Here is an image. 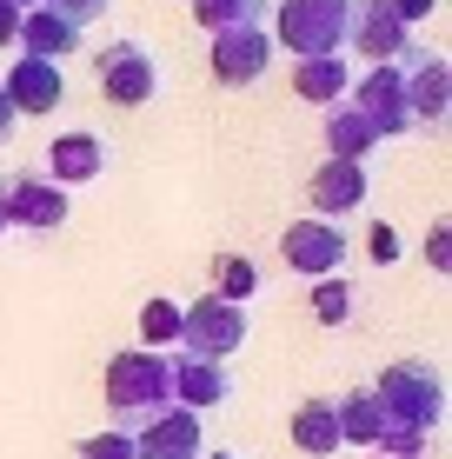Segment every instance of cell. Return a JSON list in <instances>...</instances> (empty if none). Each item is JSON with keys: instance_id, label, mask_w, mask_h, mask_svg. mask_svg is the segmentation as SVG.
Listing matches in <instances>:
<instances>
[{"instance_id": "4316f807", "label": "cell", "mask_w": 452, "mask_h": 459, "mask_svg": "<svg viewBox=\"0 0 452 459\" xmlns=\"http://www.w3.org/2000/svg\"><path fill=\"white\" fill-rule=\"evenodd\" d=\"M40 7H54L60 21H73V27H81V34H87V27L100 21V13L114 7V0H40Z\"/></svg>"}, {"instance_id": "5b68a950", "label": "cell", "mask_w": 452, "mask_h": 459, "mask_svg": "<svg viewBox=\"0 0 452 459\" xmlns=\"http://www.w3.org/2000/svg\"><path fill=\"white\" fill-rule=\"evenodd\" d=\"M93 81L114 107H147L160 93V60H153L147 40H114L93 54Z\"/></svg>"}, {"instance_id": "d4e9b609", "label": "cell", "mask_w": 452, "mask_h": 459, "mask_svg": "<svg viewBox=\"0 0 452 459\" xmlns=\"http://www.w3.org/2000/svg\"><path fill=\"white\" fill-rule=\"evenodd\" d=\"M313 313L326 326H346L353 320V287L346 280H313Z\"/></svg>"}, {"instance_id": "ba28073f", "label": "cell", "mask_w": 452, "mask_h": 459, "mask_svg": "<svg viewBox=\"0 0 452 459\" xmlns=\"http://www.w3.org/2000/svg\"><path fill=\"white\" fill-rule=\"evenodd\" d=\"M346 47H360L372 67H386V60H399V54L413 47V34H406V21L393 13V0H353V13H346Z\"/></svg>"}, {"instance_id": "d6a6232c", "label": "cell", "mask_w": 452, "mask_h": 459, "mask_svg": "<svg viewBox=\"0 0 452 459\" xmlns=\"http://www.w3.org/2000/svg\"><path fill=\"white\" fill-rule=\"evenodd\" d=\"M13 120H21V114H13V100H7V93H0V147H7V140H13Z\"/></svg>"}, {"instance_id": "4dcf8cb0", "label": "cell", "mask_w": 452, "mask_h": 459, "mask_svg": "<svg viewBox=\"0 0 452 459\" xmlns=\"http://www.w3.org/2000/svg\"><path fill=\"white\" fill-rule=\"evenodd\" d=\"M432 7H439V0H393V13H399V21H406V27H413V21H426Z\"/></svg>"}, {"instance_id": "e575fe53", "label": "cell", "mask_w": 452, "mask_h": 459, "mask_svg": "<svg viewBox=\"0 0 452 459\" xmlns=\"http://www.w3.org/2000/svg\"><path fill=\"white\" fill-rule=\"evenodd\" d=\"M7 7H13V13H27V7H40V0H7Z\"/></svg>"}, {"instance_id": "603a6c76", "label": "cell", "mask_w": 452, "mask_h": 459, "mask_svg": "<svg viewBox=\"0 0 452 459\" xmlns=\"http://www.w3.org/2000/svg\"><path fill=\"white\" fill-rule=\"evenodd\" d=\"M213 293H220V299H233V307H246V299L260 293L253 260H246V253H220V260H213Z\"/></svg>"}, {"instance_id": "7402d4cb", "label": "cell", "mask_w": 452, "mask_h": 459, "mask_svg": "<svg viewBox=\"0 0 452 459\" xmlns=\"http://www.w3.org/2000/svg\"><path fill=\"white\" fill-rule=\"evenodd\" d=\"M267 0H193V21L207 34H226V27H260Z\"/></svg>"}, {"instance_id": "9a60e30c", "label": "cell", "mask_w": 452, "mask_h": 459, "mask_svg": "<svg viewBox=\"0 0 452 459\" xmlns=\"http://www.w3.org/2000/svg\"><path fill=\"white\" fill-rule=\"evenodd\" d=\"M306 200H313V220H346L366 207V160H326L313 180H306Z\"/></svg>"}, {"instance_id": "8992f818", "label": "cell", "mask_w": 452, "mask_h": 459, "mask_svg": "<svg viewBox=\"0 0 452 459\" xmlns=\"http://www.w3.org/2000/svg\"><path fill=\"white\" fill-rule=\"evenodd\" d=\"M393 67H399V81H406L413 126H446V114H452V67H446V54H432V47H406Z\"/></svg>"}, {"instance_id": "9c48e42d", "label": "cell", "mask_w": 452, "mask_h": 459, "mask_svg": "<svg viewBox=\"0 0 452 459\" xmlns=\"http://www.w3.org/2000/svg\"><path fill=\"white\" fill-rule=\"evenodd\" d=\"M346 100L360 107L372 120V134L393 140V134H413V107H406V81H399V67L386 60V67H372L360 87H346Z\"/></svg>"}, {"instance_id": "f1b7e54d", "label": "cell", "mask_w": 452, "mask_h": 459, "mask_svg": "<svg viewBox=\"0 0 452 459\" xmlns=\"http://www.w3.org/2000/svg\"><path fill=\"white\" fill-rule=\"evenodd\" d=\"M426 266H439V273L452 266V227H446V220H439V227L426 233Z\"/></svg>"}, {"instance_id": "d6986e66", "label": "cell", "mask_w": 452, "mask_h": 459, "mask_svg": "<svg viewBox=\"0 0 452 459\" xmlns=\"http://www.w3.org/2000/svg\"><path fill=\"white\" fill-rule=\"evenodd\" d=\"M326 147H333V160H366L380 147V134H372V120L353 100H333L326 107Z\"/></svg>"}, {"instance_id": "484cf974", "label": "cell", "mask_w": 452, "mask_h": 459, "mask_svg": "<svg viewBox=\"0 0 452 459\" xmlns=\"http://www.w3.org/2000/svg\"><path fill=\"white\" fill-rule=\"evenodd\" d=\"M81 459H133V433H93V439H81Z\"/></svg>"}, {"instance_id": "ffe728a7", "label": "cell", "mask_w": 452, "mask_h": 459, "mask_svg": "<svg viewBox=\"0 0 452 459\" xmlns=\"http://www.w3.org/2000/svg\"><path fill=\"white\" fill-rule=\"evenodd\" d=\"M346 87H353V74H346V60H339V54L293 60V93H300V100H320V107H333V100H346Z\"/></svg>"}, {"instance_id": "836d02e7", "label": "cell", "mask_w": 452, "mask_h": 459, "mask_svg": "<svg viewBox=\"0 0 452 459\" xmlns=\"http://www.w3.org/2000/svg\"><path fill=\"white\" fill-rule=\"evenodd\" d=\"M0 240H7V180H0Z\"/></svg>"}, {"instance_id": "ac0fdd59", "label": "cell", "mask_w": 452, "mask_h": 459, "mask_svg": "<svg viewBox=\"0 0 452 459\" xmlns=\"http://www.w3.org/2000/svg\"><path fill=\"white\" fill-rule=\"evenodd\" d=\"M293 446L306 459H333L346 439H339V406L333 400H300L293 406Z\"/></svg>"}, {"instance_id": "8fae6325", "label": "cell", "mask_w": 452, "mask_h": 459, "mask_svg": "<svg viewBox=\"0 0 452 459\" xmlns=\"http://www.w3.org/2000/svg\"><path fill=\"white\" fill-rule=\"evenodd\" d=\"M267 67H273V40L260 34V27H226V34H213V81L220 87H253Z\"/></svg>"}, {"instance_id": "52a82bcc", "label": "cell", "mask_w": 452, "mask_h": 459, "mask_svg": "<svg viewBox=\"0 0 452 459\" xmlns=\"http://www.w3.org/2000/svg\"><path fill=\"white\" fill-rule=\"evenodd\" d=\"M279 253H286V266L293 273H306V280H333L339 273V260H346V227L339 220H293L286 233H279Z\"/></svg>"}, {"instance_id": "2e32d148", "label": "cell", "mask_w": 452, "mask_h": 459, "mask_svg": "<svg viewBox=\"0 0 452 459\" xmlns=\"http://www.w3.org/2000/svg\"><path fill=\"white\" fill-rule=\"evenodd\" d=\"M100 167H107V140L100 134H60L54 147H47V180L54 186H87Z\"/></svg>"}, {"instance_id": "7c38bea8", "label": "cell", "mask_w": 452, "mask_h": 459, "mask_svg": "<svg viewBox=\"0 0 452 459\" xmlns=\"http://www.w3.org/2000/svg\"><path fill=\"white\" fill-rule=\"evenodd\" d=\"M7 227H27V233L67 227V186H54L47 173H21V180H7Z\"/></svg>"}, {"instance_id": "83f0119b", "label": "cell", "mask_w": 452, "mask_h": 459, "mask_svg": "<svg viewBox=\"0 0 452 459\" xmlns=\"http://www.w3.org/2000/svg\"><path fill=\"white\" fill-rule=\"evenodd\" d=\"M366 459H426V439L419 433H386L380 446H366Z\"/></svg>"}, {"instance_id": "1f68e13d", "label": "cell", "mask_w": 452, "mask_h": 459, "mask_svg": "<svg viewBox=\"0 0 452 459\" xmlns=\"http://www.w3.org/2000/svg\"><path fill=\"white\" fill-rule=\"evenodd\" d=\"M13 34H21V13H13L7 0H0V47H13Z\"/></svg>"}, {"instance_id": "44dd1931", "label": "cell", "mask_w": 452, "mask_h": 459, "mask_svg": "<svg viewBox=\"0 0 452 459\" xmlns=\"http://www.w3.org/2000/svg\"><path fill=\"white\" fill-rule=\"evenodd\" d=\"M339 406V439L346 446H380L393 426H386V413H380V400H372V386H360V393H346V400H333Z\"/></svg>"}, {"instance_id": "30bf717a", "label": "cell", "mask_w": 452, "mask_h": 459, "mask_svg": "<svg viewBox=\"0 0 452 459\" xmlns=\"http://www.w3.org/2000/svg\"><path fill=\"white\" fill-rule=\"evenodd\" d=\"M240 379H233L226 359H200V353H174V406L186 413H213V406H233Z\"/></svg>"}, {"instance_id": "d590c367", "label": "cell", "mask_w": 452, "mask_h": 459, "mask_svg": "<svg viewBox=\"0 0 452 459\" xmlns=\"http://www.w3.org/2000/svg\"><path fill=\"white\" fill-rule=\"evenodd\" d=\"M200 459H240V453H200Z\"/></svg>"}, {"instance_id": "3957f363", "label": "cell", "mask_w": 452, "mask_h": 459, "mask_svg": "<svg viewBox=\"0 0 452 459\" xmlns=\"http://www.w3.org/2000/svg\"><path fill=\"white\" fill-rule=\"evenodd\" d=\"M346 13H353V0H279L273 40L286 47L293 60L339 54V47H346Z\"/></svg>"}, {"instance_id": "cb8c5ba5", "label": "cell", "mask_w": 452, "mask_h": 459, "mask_svg": "<svg viewBox=\"0 0 452 459\" xmlns=\"http://www.w3.org/2000/svg\"><path fill=\"white\" fill-rule=\"evenodd\" d=\"M140 333H147V353L153 346H174L180 340V307L174 299H147V307H140Z\"/></svg>"}, {"instance_id": "277c9868", "label": "cell", "mask_w": 452, "mask_h": 459, "mask_svg": "<svg viewBox=\"0 0 452 459\" xmlns=\"http://www.w3.org/2000/svg\"><path fill=\"white\" fill-rule=\"evenodd\" d=\"M180 353H200V359H233L246 346V307H233V299L207 293L193 299V307H180Z\"/></svg>"}, {"instance_id": "6da1fadb", "label": "cell", "mask_w": 452, "mask_h": 459, "mask_svg": "<svg viewBox=\"0 0 452 459\" xmlns=\"http://www.w3.org/2000/svg\"><path fill=\"white\" fill-rule=\"evenodd\" d=\"M107 406H114L120 433H140L147 420H160L174 406V359L166 353H120L107 359Z\"/></svg>"}, {"instance_id": "e0dca14e", "label": "cell", "mask_w": 452, "mask_h": 459, "mask_svg": "<svg viewBox=\"0 0 452 459\" xmlns=\"http://www.w3.org/2000/svg\"><path fill=\"white\" fill-rule=\"evenodd\" d=\"M13 47H21V54H34V60H60V54H73V47H81V27L60 21L54 7H27Z\"/></svg>"}, {"instance_id": "4fadbf2b", "label": "cell", "mask_w": 452, "mask_h": 459, "mask_svg": "<svg viewBox=\"0 0 452 459\" xmlns=\"http://www.w3.org/2000/svg\"><path fill=\"white\" fill-rule=\"evenodd\" d=\"M207 453V426L186 406H166L160 420H147L133 433V459H200Z\"/></svg>"}, {"instance_id": "5bb4252c", "label": "cell", "mask_w": 452, "mask_h": 459, "mask_svg": "<svg viewBox=\"0 0 452 459\" xmlns=\"http://www.w3.org/2000/svg\"><path fill=\"white\" fill-rule=\"evenodd\" d=\"M0 93L13 100V114H54V107L67 100V74H60V60L21 54V60H13V74L0 81Z\"/></svg>"}, {"instance_id": "7a4b0ae2", "label": "cell", "mask_w": 452, "mask_h": 459, "mask_svg": "<svg viewBox=\"0 0 452 459\" xmlns=\"http://www.w3.org/2000/svg\"><path fill=\"white\" fill-rule=\"evenodd\" d=\"M372 400H380V413L393 433H419L432 439V426L446 420V379L432 359H399V367H386L372 379Z\"/></svg>"}, {"instance_id": "f546056e", "label": "cell", "mask_w": 452, "mask_h": 459, "mask_svg": "<svg viewBox=\"0 0 452 459\" xmlns=\"http://www.w3.org/2000/svg\"><path fill=\"white\" fill-rule=\"evenodd\" d=\"M366 247H372V260H380V266H393V260H399V233H393V227H372V240H366Z\"/></svg>"}]
</instances>
